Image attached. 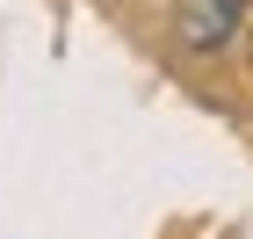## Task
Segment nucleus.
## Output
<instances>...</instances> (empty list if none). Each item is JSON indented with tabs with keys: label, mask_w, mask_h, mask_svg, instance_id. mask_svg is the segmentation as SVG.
<instances>
[{
	"label": "nucleus",
	"mask_w": 253,
	"mask_h": 239,
	"mask_svg": "<svg viewBox=\"0 0 253 239\" xmlns=\"http://www.w3.org/2000/svg\"><path fill=\"white\" fill-rule=\"evenodd\" d=\"M253 0H188L174 15V37L188 44V51H232V37L246 29Z\"/></svg>",
	"instance_id": "f257e3e1"
}]
</instances>
